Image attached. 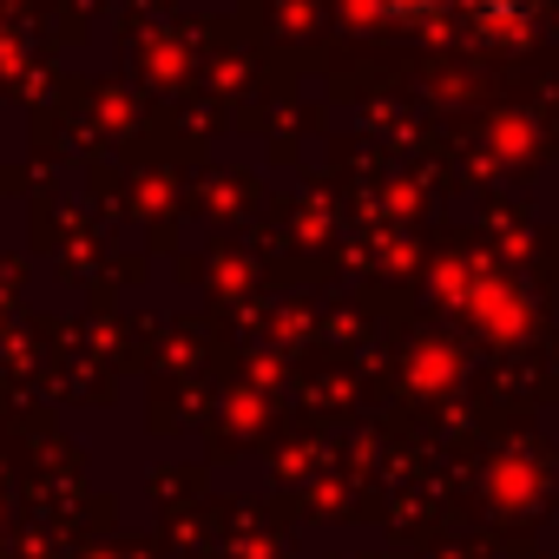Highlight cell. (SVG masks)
I'll use <instances>...</instances> for the list:
<instances>
[{
	"mask_svg": "<svg viewBox=\"0 0 559 559\" xmlns=\"http://www.w3.org/2000/svg\"><path fill=\"white\" fill-rule=\"evenodd\" d=\"M382 8H389V14H435L441 0H382Z\"/></svg>",
	"mask_w": 559,
	"mask_h": 559,
	"instance_id": "1",
	"label": "cell"
}]
</instances>
